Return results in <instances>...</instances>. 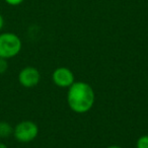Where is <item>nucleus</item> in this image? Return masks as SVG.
Instances as JSON below:
<instances>
[{"instance_id":"f257e3e1","label":"nucleus","mask_w":148,"mask_h":148,"mask_svg":"<svg viewBox=\"0 0 148 148\" xmlns=\"http://www.w3.org/2000/svg\"><path fill=\"white\" fill-rule=\"evenodd\" d=\"M95 101L93 88L84 81H75L68 87V107L76 114H85L92 109Z\"/></svg>"},{"instance_id":"f03ea898","label":"nucleus","mask_w":148,"mask_h":148,"mask_svg":"<svg viewBox=\"0 0 148 148\" xmlns=\"http://www.w3.org/2000/svg\"><path fill=\"white\" fill-rule=\"evenodd\" d=\"M23 43L16 34L6 32L0 34V58L11 59L21 51Z\"/></svg>"},{"instance_id":"7ed1b4c3","label":"nucleus","mask_w":148,"mask_h":148,"mask_svg":"<svg viewBox=\"0 0 148 148\" xmlns=\"http://www.w3.org/2000/svg\"><path fill=\"white\" fill-rule=\"evenodd\" d=\"M13 136L19 143H29L39 135V127L33 121H21L13 128Z\"/></svg>"},{"instance_id":"20e7f679","label":"nucleus","mask_w":148,"mask_h":148,"mask_svg":"<svg viewBox=\"0 0 148 148\" xmlns=\"http://www.w3.org/2000/svg\"><path fill=\"white\" fill-rule=\"evenodd\" d=\"M41 80V73L36 67L27 66L18 73V82L25 88H33L37 86Z\"/></svg>"},{"instance_id":"39448f33","label":"nucleus","mask_w":148,"mask_h":148,"mask_svg":"<svg viewBox=\"0 0 148 148\" xmlns=\"http://www.w3.org/2000/svg\"><path fill=\"white\" fill-rule=\"evenodd\" d=\"M52 80L54 84L61 88H68L74 82L75 77L74 73L67 67H58L54 70L52 74Z\"/></svg>"},{"instance_id":"423d86ee","label":"nucleus","mask_w":148,"mask_h":148,"mask_svg":"<svg viewBox=\"0 0 148 148\" xmlns=\"http://www.w3.org/2000/svg\"><path fill=\"white\" fill-rule=\"evenodd\" d=\"M13 134V128L8 122L0 121V138H7Z\"/></svg>"},{"instance_id":"0eeeda50","label":"nucleus","mask_w":148,"mask_h":148,"mask_svg":"<svg viewBox=\"0 0 148 148\" xmlns=\"http://www.w3.org/2000/svg\"><path fill=\"white\" fill-rule=\"evenodd\" d=\"M136 148H148V135H142L138 138Z\"/></svg>"},{"instance_id":"6e6552de","label":"nucleus","mask_w":148,"mask_h":148,"mask_svg":"<svg viewBox=\"0 0 148 148\" xmlns=\"http://www.w3.org/2000/svg\"><path fill=\"white\" fill-rule=\"evenodd\" d=\"M8 69V61L4 58H0V74H3Z\"/></svg>"},{"instance_id":"1a4fd4ad","label":"nucleus","mask_w":148,"mask_h":148,"mask_svg":"<svg viewBox=\"0 0 148 148\" xmlns=\"http://www.w3.org/2000/svg\"><path fill=\"white\" fill-rule=\"evenodd\" d=\"M5 3H7L10 6H17V5L21 4L25 0H4Z\"/></svg>"},{"instance_id":"9d476101","label":"nucleus","mask_w":148,"mask_h":148,"mask_svg":"<svg viewBox=\"0 0 148 148\" xmlns=\"http://www.w3.org/2000/svg\"><path fill=\"white\" fill-rule=\"evenodd\" d=\"M3 27H4V17L0 13V31L3 29Z\"/></svg>"},{"instance_id":"9b49d317","label":"nucleus","mask_w":148,"mask_h":148,"mask_svg":"<svg viewBox=\"0 0 148 148\" xmlns=\"http://www.w3.org/2000/svg\"><path fill=\"white\" fill-rule=\"evenodd\" d=\"M0 148H8L7 145L5 143H2V142H0Z\"/></svg>"},{"instance_id":"f8f14e48","label":"nucleus","mask_w":148,"mask_h":148,"mask_svg":"<svg viewBox=\"0 0 148 148\" xmlns=\"http://www.w3.org/2000/svg\"><path fill=\"white\" fill-rule=\"evenodd\" d=\"M106 148H122L121 146H118V145H111V146H108Z\"/></svg>"}]
</instances>
